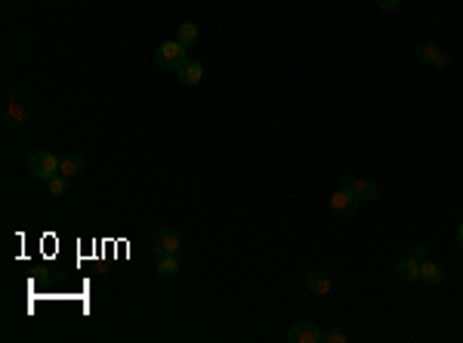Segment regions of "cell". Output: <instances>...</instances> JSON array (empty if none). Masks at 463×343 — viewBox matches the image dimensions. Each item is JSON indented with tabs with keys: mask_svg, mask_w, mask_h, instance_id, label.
<instances>
[{
	"mask_svg": "<svg viewBox=\"0 0 463 343\" xmlns=\"http://www.w3.org/2000/svg\"><path fill=\"white\" fill-rule=\"evenodd\" d=\"M306 291L312 294V297H327V294L333 291L331 275H327L324 269H312V272L306 275Z\"/></svg>",
	"mask_w": 463,
	"mask_h": 343,
	"instance_id": "52a82bcc",
	"label": "cell"
},
{
	"mask_svg": "<svg viewBox=\"0 0 463 343\" xmlns=\"http://www.w3.org/2000/svg\"><path fill=\"white\" fill-rule=\"evenodd\" d=\"M392 279L401 281V285H414V281H420V263L414 260V257H405V260H399L392 266Z\"/></svg>",
	"mask_w": 463,
	"mask_h": 343,
	"instance_id": "ba28073f",
	"label": "cell"
},
{
	"mask_svg": "<svg viewBox=\"0 0 463 343\" xmlns=\"http://www.w3.org/2000/svg\"><path fill=\"white\" fill-rule=\"evenodd\" d=\"M25 121H28V112H25V106L16 99V90L6 87V102H3V124H6V130H22Z\"/></svg>",
	"mask_w": 463,
	"mask_h": 343,
	"instance_id": "3957f363",
	"label": "cell"
},
{
	"mask_svg": "<svg viewBox=\"0 0 463 343\" xmlns=\"http://www.w3.org/2000/svg\"><path fill=\"white\" fill-rule=\"evenodd\" d=\"M417 59L423 65H436V69H448V65H451V59L444 56L436 44H420L417 47Z\"/></svg>",
	"mask_w": 463,
	"mask_h": 343,
	"instance_id": "30bf717a",
	"label": "cell"
},
{
	"mask_svg": "<svg viewBox=\"0 0 463 343\" xmlns=\"http://www.w3.org/2000/svg\"><path fill=\"white\" fill-rule=\"evenodd\" d=\"M47 189H49V195H65V192H68V176L56 174L53 180L47 182Z\"/></svg>",
	"mask_w": 463,
	"mask_h": 343,
	"instance_id": "2e32d148",
	"label": "cell"
},
{
	"mask_svg": "<svg viewBox=\"0 0 463 343\" xmlns=\"http://www.w3.org/2000/svg\"><path fill=\"white\" fill-rule=\"evenodd\" d=\"M407 257H414V260H426V244H414V248H411V254H407Z\"/></svg>",
	"mask_w": 463,
	"mask_h": 343,
	"instance_id": "d6986e66",
	"label": "cell"
},
{
	"mask_svg": "<svg viewBox=\"0 0 463 343\" xmlns=\"http://www.w3.org/2000/svg\"><path fill=\"white\" fill-rule=\"evenodd\" d=\"M349 340V334H343V331H327L324 334V343H346Z\"/></svg>",
	"mask_w": 463,
	"mask_h": 343,
	"instance_id": "ac0fdd59",
	"label": "cell"
},
{
	"mask_svg": "<svg viewBox=\"0 0 463 343\" xmlns=\"http://www.w3.org/2000/svg\"><path fill=\"white\" fill-rule=\"evenodd\" d=\"M86 170V158L80 155V152H71V155H65L59 161V174L68 176V180H74V176H80Z\"/></svg>",
	"mask_w": 463,
	"mask_h": 343,
	"instance_id": "7c38bea8",
	"label": "cell"
},
{
	"mask_svg": "<svg viewBox=\"0 0 463 343\" xmlns=\"http://www.w3.org/2000/svg\"><path fill=\"white\" fill-rule=\"evenodd\" d=\"M457 248L463 250V223H460V229H457Z\"/></svg>",
	"mask_w": 463,
	"mask_h": 343,
	"instance_id": "ffe728a7",
	"label": "cell"
},
{
	"mask_svg": "<svg viewBox=\"0 0 463 343\" xmlns=\"http://www.w3.org/2000/svg\"><path fill=\"white\" fill-rule=\"evenodd\" d=\"M176 75H179V81H182L185 87H198V84L204 81V65L198 62V59H185L182 69H179Z\"/></svg>",
	"mask_w": 463,
	"mask_h": 343,
	"instance_id": "8fae6325",
	"label": "cell"
},
{
	"mask_svg": "<svg viewBox=\"0 0 463 343\" xmlns=\"http://www.w3.org/2000/svg\"><path fill=\"white\" fill-rule=\"evenodd\" d=\"M59 161L62 158H56L53 152L40 149V152H34V155L28 158V174L34 176V180H40V182H49L56 174H59Z\"/></svg>",
	"mask_w": 463,
	"mask_h": 343,
	"instance_id": "7a4b0ae2",
	"label": "cell"
},
{
	"mask_svg": "<svg viewBox=\"0 0 463 343\" xmlns=\"http://www.w3.org/2000/svg\"><path fill=\"white\" fill-rule=\"evenodd\" d=\"M374 3L383 10V13H395V10L401 7V0H374Z\"/></svg>",
	"mask_w": 463,
	"mask_h": 343,
	"instance_id": "e0dca14e",
	"label": "cell"
},
{
	"mask_svg": "<svg viewBox=\"0 0 463 343\" xmlns=\"http://www.w3.org/2000/svg\"><path fill=\"white\" fill-rule=\"evenodd\" d=\"M189 47H182L179 40H164V44L154 50V65L164 71H179L182 69V62L189 59Z\"/></svg>",
	"mask_w": 463,
	"mask_h": 343,
	"instance_id": "6da1fadb",
	"label": "cell"
},
{
	"mask_svg": "<svg viewBox=\"0 0 463 343\" xmlns=\"http://www.w3.org/2000/svg\"><path fill=\"white\" fill-rule=\"evenodd\" d=\"M179 232L176 229H158L154 232V254H179Z\"/></svg>",
	"mask_w": 463,
	"mask_h": 343,
	"instance_id": "9c48e42d",
	"label": "cell"
},
{
	"mask_svg": "<svg viewBox=\"0 0 463 343\" xmlns=\"http://www.w3.org/2000/svg\"><path fill=\"white\" fill-rule=\"evenodd\" d=\"M340 186L349 189V192L355 195L358 201H374V198H380V186H377V182H368V180H358V176H343V180H340Z\"/></svg>",
	"mask_w": 463,
	"mask_h": 343,
	"instance_id": "5b68a950",
	"label": "cell"
},
{
	"mask_svg": "<svg viewBox=\"0 0 463 343\" xmlns=\"http://www.w3.org/2000/svg\"><path fill=\"white\" fill-rule=\"evenodd\" d=\"M287 340L290 343H321L324 340V331L315 322H296V324H290Z\"/></svg>",
	"mask_w": 463,
	"mask_h": 343,
	"instance_id": "277c9868",
	"label": "cell"
},
{
	"mask_svg": "<svg viewBox=\"0 0 463 343\" xmlns=\"http://www.w3.org/2000/svg\"><path fill=\"white\" fill-rule=\"evenodd\" d=\"M179 260L176 254H158V263H154V272L161 275V279H176L179 275Z\"/></svg>",
	"mask_w": 463,
	"mask_h": 343,
	"instance_id": "4fadbf2b",
	"label": "cell"
},
{
	"mask_svg": "<svg viewBox=\"0 0 463 343\" xmlns=\"http://www.w3.org/2000/svg\"><path fill=\"white\" fill-rule=\"evenodd\" d=\"M442 279H444V272H442V266H438V263L420 260V281H423V285H438Z\"/></svg>",
	"mask_w": 463,
	"mask_h": 343,
	"instance_id": "5bb4252c",
	"label": "cell"
},
{
	"mask_svg": "<svg viewBox=\"0 0 463 343\" xmlns=\"http://www.w3.org/2000/svg\"><path fill=\"white\" fill-rule=\"evenodd\" d=\"M198 38H201V28H198L195 22H182V25L176 28V40H179L182 47H195Z\"/></svg>",
	"mask_w": 463,
	"mask_h": 343,
	"instance_id": "9a60e30c",
	"label": "cell"
},
{
	"mask_svg": "<svg viewBox=\"0 0 463 343\" xmlns=\"http://www.w3.org/2000/svg\"><path fill=\"white\" fill-rule=\"evenodd\" d=\"M355 207H358V198L349 192V189L340 186L337 192L331 195V211L337 213V217H352V213H355Z\"/></svg>",
	"mask_w": 463,
	"mask_h": 343,
	"instance_id": "8992f818",
	"label": "cell"
}]
</instances>
